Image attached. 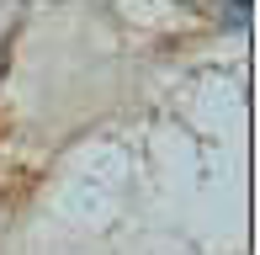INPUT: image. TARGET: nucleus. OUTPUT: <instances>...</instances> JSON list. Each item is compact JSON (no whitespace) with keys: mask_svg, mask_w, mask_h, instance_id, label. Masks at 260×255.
<instances>
[{"mask_svg":"<svg viewBox=\"0 0 260 255\" xmlns=\"http://www.w3.org/2000/svg\"><path fill=\"white\" fill-rule=\"evenodd\" d=\"M0 133H6V122H0Z\"/></svg>","mask_w":260,"mask_h":255,"instance_id":"f257e3e1","label":"nucleus"}]
</instances>
